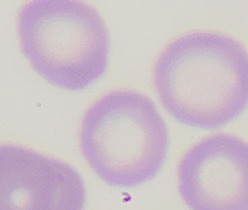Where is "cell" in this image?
<instances>
[{"instance_id": "6da1fadb", "label": "cell", "mask_w": 248, "mask_h": 210, "mask_svg": "<svg viewBox=\"0 0 248 210\" xmlns=\"http://www.w3.org/2000/svg\"><path fill=\"white\" fill-rule=\"evenodd\" d=\"M164 110L197 130H219L248 108V50L217 31H193L171 41L154 67Z\"/></svg>"}, {"instance_id": "7a4b0ae2", "label": "cell", "mask_w": 248, "mask_h": 210, "mask_svg": "<svg viewBox=\"0 0 248 210\" xmlns=\"http://www.w3.org/2000/svg\"><path fill=\"white\" fill-rule=\"evenodd\" d=\"M80 152L109 187L135 188L154 180L170 150L168 126L155 102L138 90H111L86 110Z\"/></svg>"}, {"instance_id": "3957f363", "label": "cell", "mask_w": 248, "mask_h": 210, "mask_svg": "<svg viewBox=\"0 0 248 210\" xmlns=\"http://www.w3.org/2000/svg\"><path fill=\"white\" fill-rule=\"evenodd\" d=\"M18 34L32 69L57 88L88 89L108 70L109 31L85 0H30L19 12Z\"/></svg>"}, {"instance_id": "277c9868", "label": "cell", "mask_w": 248, "mask_h": 210, "mask_svg": "<svg viewBox=\"0 0 248 210\" xmlns=\"http://www.w3.org/2000/svg\"><path fill=\"white\" fill-rule=\"evenodd\" d=\"M190 210H248V142L228 133L194 143L177 169Z\"/></svg>"}, {"instance_id": "5b68a950", "label": "cell", "mask_w": 248, "mask_h": 210, "mask_svg": "<svg viewBox=\"0 0 248 210\" xmlns=\"http://www.w3.org/2000/svg\"><path fill=\"white\" fill-rule=\"evenodd\" d=\"M86 187L70 164L0 145V210H83Z\"/></svg>"}]
</instances>
